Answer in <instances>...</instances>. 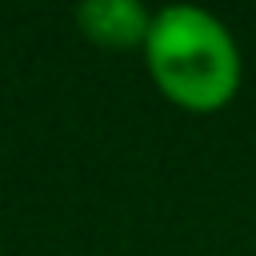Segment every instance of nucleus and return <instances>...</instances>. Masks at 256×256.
<instances>
[{
    "label": "nucleus",
    "instance_id": "obj_1",
    "mask_svg": "<svg viewBox=\"0 0 256 256\" xmlns=\"http://www.w3.org/2000/svg\"><path fill=\"white\" fill-rule=\"evenodd\" d=\"M144 64L160 96L184 112H220L244 80V56L232 28L196 4L152 12Z\"/></svg>",
    "mask_w": 256,
    "mask_h": 256
},
{
    "label": "nucleus",
    "instance_id": "obj_2",
    "mask_svg": "<svg viewBox=\"0 0 256 256\" xmlns=\"http://www.w3.org/2000/svg\"><path fill=\"white\" fill-rule=\"evenodd\" d=\"M76 28L100 48H144L152 12L140 0H84L76 8Z\"/></svg>",
    "mask_w": 256,
    "mask_h": 256
}]
</instances>
